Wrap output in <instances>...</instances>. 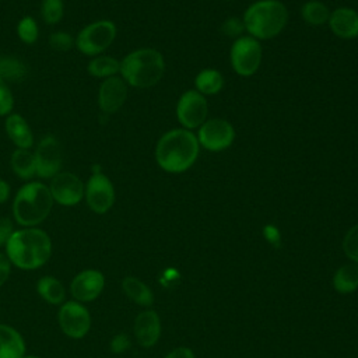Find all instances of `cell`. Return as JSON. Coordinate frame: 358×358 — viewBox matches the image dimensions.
I'll return each instance as SVG.
<instances>
[{
  "mask_svg": "<svg viewBox=\"0 0 358 358\" xmlns=\"http://www.w3.org/2000/svg\"><path fill=\"white\" fill-rule=\"evenodd\" d=\"M6 255L11 264L22 270H34L43 266L52 255L49 235L35 227L14 231L6 245Z\"/></svg>",
  "mask_w": 358,
  "mask_h": 358,
  "instance_id": "6da1fadb",
  "label": "cell"
},
{
  "mask_svg": "<svg viewBox=\"0 0 358 358\" xmlns=\"http://www.w3.org/2000/svg\"><path fill=\"white\" fill-rule=\"evenodd\" d=\"M199 157V140L186 129H173L165 133L157 143L155 159L158 165L171 173L187 171Z\"/></svg>",
  "mask_w": 358,
  "mask_h": 358,
  "instance_id": "7a4b0ae2",
  "label": "cell"
},
{
  "mask_svg": "<svg viewBox=\"0 0 358 358\" xmlns=\"http://www.w3.org/2000/svg\"><path fill=\"white\" fill-rule=\"evenodd\" d=\"M165 62L157 49L143 48L129 53L120 62V74L126 84L137 88L155 85L164 76Z\"/></svg>",
  "mask_w": 358,
  "mask_h": 358,
  "instance_id": "3957f363",
  "label": "cell"
},
{
  "mask_svg": "<svg viewBox=\"0 0 358 358\" xmlns=\"http://www.w3.org/2000/svg\"><path fill=\"white\" fill-rule=\"evenodd\" d=\"M53 206V197L46 185L29 182L15 194L13 201V215L15 221L28 228L46 220Z\"/></svg>",
  "mask_w": 358,
  "mask_h": 358,
  "instance_id": "277c9868",
  "label": "cell"
},
{
  "mask_svg": "<svg viewBox=\"0 0 358 358\" xmlns=\"http://www.w3.org/2000/svg\"><path fill=\"white\" fill-rule=\"evenodd\" d=\"M288 11L278 0H260L248 7L243 14L245 29L255 39H270L285 27Z\"/></svg>",
  "mask_w": 358,
  "mask_h": 358,
  "instance_id": "5b68a950",
  "label": "cell"
},
{
  "mask_svg": "<svg viewBox=\"0 0 358 358\" xmlns=\"http://www.w3.org/2000/svg\"><path fill=\"white\" fill-rule=\"evenodd\" d=\"M116 36V25L112 21H95L84 27L76 38L77 49L87 55L95 56L108 49Z\"/></svg>",
  "mask_w": 358,
  "mask_h": 358,
  "instance_id": "8992f818",
  "label": "cell"
},
{
  "mask_svg": "<svg viewBox=\"0 0 358 358\" xmlns=\"http://www.w3.org/2000/svg\"><path fill=\"white\" fill-rule=\"evenodd\" d=\"M229 57L234 70L242 77H249L260 66L262 46L253 36H239L231 46Z\"/></svg>",
  "mask_w": 358,
  "mask_h": 358,
  "instance_id": "52a82bcc",
  "label": "cell"
},
{
  "mask_svg": "<svg viewBox=\"0 0 358 358\" xmlns=\"http://www.w3.org/2000/svg\"><path fill=\"white\" fill-rule=\"evenodd\" d=\"M57 320L62 331L70 338H83L91 329V315L88 309L77 301L62 303Z\"/></svg>",
  "mask_w": 358,
  "mask_h": 358,
  "instance_id": "ba28073f",
  "label": "cell"
},
{
  "mask_svg": "<svg viewBox=\"0 0 358 358\" xmlns=\"http://www.w3.org/2000/svg\"><path fill=\"white\" fill-rule=\"evenodd\" d=\"M36 162V175L43 179H52L62 169L63 148L60 141L53 136L43 137L34 152Z\"/></svg>",
  "mask_w": 358,
  "mask_h": 358,
  "instance_id": "9c48e42d",
  "label": "cell"
},
{
  "mask_svg": "<svg viewBox=\"0 0 358 358\" xmlns=\"http://www.w3.org/2000/svg\"><path fill=\"white\" fill-rule=\"evenodd\" d=\"M84 197L88 207L96 213H106L115 203V187L110 179L101 171L94 172L85 183Z\"/></svg>",
  "mask_w": 358,
  "mask_h": 358,
  "instance_id": "30bf717a",
  "label": "cell"
},
{
  "mask_svg": "<svg viewBox=\"0 0 358 358\" xmlns=\"http://www.w3.org/2000/svg\"><path fill=\"white\" fill-rule=\"evenodd\" d=\"M208 113L207 99L196 90H189L179 98L176 116L186 129H196L206 122Z\"/></svg>",
  "mask_w": 358,
  "mask_h": 358,
  "instance_id": "8fae6325",
  "label": "cell"
},
{
  "mask_svg": "<svg viewBox=\"0 0 358 358\" xmlns=\"http://www.w3.org/2000/svg\"><path fill=\"white\" fill-rule=\"evenodd\" d=\"M235 138L234 127L224 119H208L199 129V144L208 151H222L228 148Z\"/></svg>",
  "mask_w": 358,
  "mask_h": 358,
  "instance_id": "7c38bea8",
  "label": "cell"
},
{
  "mask_svg": "<svg viewBox=\"0 0 358 358\" xmlns=\"http://www.w3.org/2000/svg\"><path fill=\"white\" fill-rule=\"evenodd\" d=\"M53 201L62 206H76L84 197L85 185L83 180L71 172H59L50 180L48 186Z\"/></svg>",
  "mask_w": 358,
  "mask_h": 358,
  "instance_id": "4fadbf2b",
  "label": "cell"
},
{
  "mask_svg": "<svg viewBox=\"0 0 358 358\" xmlns=\"http://www.w3.org/2000/svg\"><path fill=\"white\" fill-rule=\"evenodd\" d=\"M105 287V277L101 271L87 268L80 271L70 284L71 295L77 302H90L96 299Z\"/></svg>",
  "mask_w": 358,
  "mask_h": 358,
  "instance_id": "5bb4252c",
  "label": "cell"
},
{
  "mask_svg": "<svg viewBox=\"0 0 358 358\" xmlns=\"http://www.w3.org/2000/svg\"><path fill=\"white\" fill-rule=\"evenodd\" d=\"M127 98V84L120 77H109L101 84L98 91V105L105 113L119 110Z\"/></svg>",
  "mask_w": 358,
  "mask_h": 358,
  "instance_id": "9a60e30c",
  "label": "cell"
},
{
  "mask_svg": "<svg viewBox=\"0 0 358 358\" xmlns=\"http://www.w3.org/2000/svg\"><path fill=\"white\" fill-rule=\"evenodd\" d=\"M134 336L137 343L150 348L157 344L161 336V320L155 310H143L134 319Z\"/></svg>",
  "mask_w": 358,
  "mask_h": 358,
  "instance_id": "2e32d148",
  "label": "cell"
},
{
  "mask_svg": "<svg viewBox=\"0 0 358 358\" xmlns=\"http://www.w3.org/2000/svg\"><path fill=\"white\" fill-rule=\"evenodd\" d=\"M329 25L338 38L354 39L358 36V13L347 7L337 8L330 14Z\"/></svg>",
  "mask_w": 358,
  "mask_h": 358,
  "instance_id": "e0dca14e",
  "label": "cell"
},
{
  "mask_svg": "<svg viewBox=\"0 0 358 358\" xmlns=\"http://www.w3.org/2000/svg\"><path fill=\"white\" fill-rule=\"evenodd\" d=\"M6 131L17 148L29 150L34 144V134L27 120L18 113H10L6 119Z\"/></svg>",
  "mask_w": 358,
  "mask_h": 358,
  "instance_id": "ac0fdd59",
  "label": "cell"
},
{
  "mask_svg": "<svg viewBox=\"0 0 358 358\" xmlns=\"http://www.w3.org/2000/svg\"><path fill=\"white\" fill-rule=\"evenodd\" d=\"M25 355V341L11 326L0 324V358H22Z\"/></svg>",
  "mask_w": 358,
  "mask_h": 358,
  "instance_id": "d6986e66",
  "label": "cell"
},
{
  "mask_svg": "<svg viewBox=\"0 0 358 358\" xmlns=\"http://www.w3.org/2000/svg\"><path fill=\"white\" fill-rule=\"evenodd\" d=\"M36 291L41 295L42 299H45L50 305H62L66 299V288L57 280L52 275H43L38 280Z\"/></svg>",
  "mask_w": 358,
  "mask_h": 358,
  "instance_id": "ffe728a7",
  "label": "cell"
},
{
  "mask_svg": "<svg viewBox=\"0 0 358 358\" xmlns=\"http://www.w3.org/2000/svg\"><path fill=\"white\" fill-rule=\"evenodd\" d=\"M122 288H123V292L137 305L151 306L154 302L152 291L147 284H144L137 277H133V275L124 277L122 281Z\"/></svg>",
  "mask_w": 358,
  "mask_h": 358,
  "instance_id": "44dd1931",
  "label": "cell"
},
{
  "mask_svg": "<svg viewBox=\"0 0 358 358\" xmlns=\"http://www.w3.org/2000/svg\"><path fill=\"white\" fill-rule=\"evenodd\" d=\"M333 287L338 294H351L358 289V264L347 263L333 275Z\"/></svg>",
  "mask_w": 358,
  "mask_h": 358,
  "instance_id": "7402d4cb",
  "label": "cell"
},
{
  "mask_svg": "<svg viewBox=\"0 0 358 358\" xmlns=\"http://www.w3.org/2000/svg\"><path fill=\"white\" fill-rule=\"evenodd\" d=\"M11 169L21 179H31L36 175L35 155L29 150L17 148L10 159Z\"/></svg>",
  "mask_w": 358,
  "mask_h": 358,
  "instance_id": "603a6c76",
  "label": "cell"
},
{
  "mask_svg": "<svg viewBox=\"0 0 358 358\" xmlns=\"http://www.w3.org/2000/svg\"><path fill=\"white\" fill-rule=\"evenodd\" d=\"M196 91L201 95H214L221 91L224 85V78L220 71L214 69L201 70L194 78Z\"/></svg>",
  "mask_w": 358,
  "mask_h": 358,
  "instance_id": "cb8c5ba5",
  "label": "cell"
},
{
  "mask_svg": "<svg viewBox=\"0 0 358 358\" xmlns=\"http://www.w3.org/2000/svg\"><path fill=\"white\" fill-rule=\"evenodd\" d=\"M87 69L94 77L109 78L120 71V62L110 56H98L90 62Z\"/></svg>",
  "mask_w": 358,
  "mask_h": 358,
  "instance_id": "d4e9b609",
  "label": "cell"
},
{
  "mask_svg": "<svg viewBox=\"0 0 358 358\" xmlns=\"http://www.w3.org/2000/svg\"><path fill=\"white\" fill-rule=\"evenodd\" d=\"M27 76L25 64L15 57L0 56V78L4 81H20Z\"/></svg>",
  "mask_w": 358,
  "mask_h": 358,
  "instance_id": "484cf974",
  "label": "cell"
},
{
  "mask_svg": "<svg viewBox=\"0 0 358 358\" xmlns=\"http://www.w3.org/2000/svg\"><path fill=\"white\" fill-rule=\"evenodd\" d=\"M301 14H302V18L310 25H322L326 21H329V17H330L329 8L322 1H317V0L305 3L302 6Z\"/></svg>",
  "mask_w": 358,
  "mask_h": 358,
  "instance_id": "4316f807",
  "label": "cell"
},
{
  "mask_svg": "<svg viewBox=\"0 0 358 358\" xmlns=\"http://www.w3.org/2000/svg\"><path fill=\"white\" fill-rule=\"evenodd\" d=\"M64 14V6L62 0H43L41 6V17L48 24H56Z\"/></svg>",
  "mask_w": 358,
  "mask_h": 358,
  "instance_id": "83f0119b",
  "label": "cell"
},
{
  "mask_svg": "<svg viewBox=\"0 0 358 358\" xmlns=\"http://www.w3.org/2000/svg\"><path fill=\"white\" fill-rule=\"evenodd\" d=\"M18 38L25 43H35L39 35L38 24L32 17H24L17 27Z\"/></svg>",
  "mask_w": 358,
  "mask_h": 358,
  "instance_id": "f1b7e54d",
  "label": "cell"
},
{
  "mask_svg": "<svg viewBox=\"0 0 358 358\" xmlns=\"http://www.w3.org/2000/svg\"><path fill=\"white\" fill-rule=\"evenodd\" d=\"M343 250L352 263L358 264V224L351 227L344 235Z\"/></svg>",
  "mask_w": 358,
  "mask_h": 358,
  "instance_id": "f546056e",
  "label": "cell"
},
{
  "mask_svg": "<svg viewBox=\"0 0 358 358\" xmlns=\"http://www.w3.org/2000/svg\"><path fill=\"white\" fill-rule=\"evenodd\" d=\"M49 45L52 49L59 50V52H66L70 50L74 45V39L70 34L59 31V32H53L49 36Z\"/></svg>",
  "mask_w": 358,
  "mask_h": 358,
  "instance_id": "4dcf8cb0",
  "label": "cell"
},
{
  "mask_svg": "<svg viewBox=\"0 0 358 358\" xmlns=\"http://www.w3.org/2000/svg\"><path fill=\"white\" fill-rule=\"evenodd\" d=\"M14 105V98L7 83L0 78V116L10 115Z\"/></svg>",
  "mask_w": 358,
  "mask_h": 358,
  "instance_id": "1f68e13d",
  "label": "cell"
},
{
  "mask_svg": "<svg viewBox=\"0 0 358 358\" xmlns=\"http://www.w3.org/2000/svg\"><path fill=\"white\" fill-rule=\"evenodd\" d=\"M245 29V25H243V21H241L239 18L236 17H229L224 21L222 27H221V31L224 35L229 36V38H239V35L243 32Z\"/></svg>",
  "mask_w": 358,
  "mask_h": 358,
  "instance_id": "d6a6232c",
  "label": "cell"
},
{
  "mask_svg": "<svg viewBox=\"0 0 358 358\" xmlns=\"http://www.w3.org/2000/svg\"><path fill=\"white\" fill-rule=\"evenodd\" d=\"M130 338L127 337V334L124 333H119L116 334L112 341H110V350L116 354H120V352H124L126 350L130 348Z\"/></svg>",
  "mask_w": 358,
  "mask_h": 358,
  "instance_id": "836d02e7",
  "label": "cell"
},
{
  "mask_svg": "<svg viewBox=\"0 0 358 358\" xmlns=\"http://www.w3.org/2000/svg\"><path fill=\"white\" fill-rule=\"evenodd\" d=\"M263 236L270 245H273L275 248H278L281 245V234H280L278 228L273 224H267L263 228Z\"/></svg>",
  "mask_w": 358,
  "mask_h": 358,
  "instance_id": "e575fe53",
  "label": "cell"
},
{
  "mask_svg": "<svg viewBox=\"0 0 358 358\" xmlns=\"http://www.w3.org/2000/svg\"><path fill=\"white\" fill-rule=\"evenodd\" d=\"M13 232H14L13 222L7 217L0 218V246H6L7 245L8 239L13 235Z\"/></svg>",
  "mask_w": 358,
  "mask_h": 358,
  "instance_id": "d590c367",
  "label": "cell"
},
{
  "mask_svg": "<svg viewBox=\"0 0 358 358\" xmlns=\"http://www.w3.org/2000/svg\"><path fill=\"white\" fill-rule=\"evenodd\" d=\"M11 274V262L7 255L0 252V287L8 280Z\"/></svg>",
  "mask_w": 358,
  "mask_h": 358,
  "instance_id": "8d00e7d4",
  "label": "cell"
},
{
  "mask_svg": "<svg viewBox=\"0 0 358 358\" xmlns=\"http://www.w3.org/2000/svg\"><path fill=\"white\" fill-rule=\"evenodd\" d=\"M165 358H196L193 351L187 347H178L166 354Z\"/></svg>",
  "mask_w": 358,
  "mask_h": 358,
  "instance_id": "74e56055",
  "label": "cell"
},
{
  "mask_svg": "<svg viewBox=\"0 0 358 358\" xmlns=\"http://www.w3.org/2000/svg\"><path fill=\"white\" fill-rule=\"evenodd\" d=\"M180 277V274L175 270V268H166L161 277V284L168 285V284H173L175 281H178Z\"/></svg>",
  "mask_w": 358,
  "mask_h": 358,
  "instance_id": "f35d334b",
  "label": "cell"
},
{
  "mask_svg": "<svg viewBox=\"0 0 358 358\" xmlns=\"http://www.w3.org/2000/svg\"><path fill=\"white\" fill-rule=\"evenodd\" d=\"M10 196V186L6 180L0 179V204L4 203Z\"/></svg>",
  "mask_w": 358,
  "mask_h": 358,
  "instance_id": "ab89813d",
  "label": "cell"
},
{
  "mask_svg": "<svg viewBox=\"0 0 358 358\" xmlns=\"http://www.w3.org/2000/svg\"><path fill=\"white\" fill-rule=\"evenodd\" d=\"M22 358H39V357H36V355H24Z\"/></svg>",
  "mask_w": 358,
  "mask_h": 358,
  "instance_id": "60d3db41",
  "label": "cell"
}]
</instances>
